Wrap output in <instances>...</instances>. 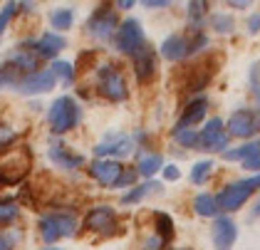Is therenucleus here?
Listing matches in <instances>:
<instances>
[{"mask_svg":"<svg viewBox=\"0 0 260 250\" xmlns=\"http://www.w3.org/2000/svg\"><path fill=\"white\" fill-rule=\"evenodd\" d=\"M32 166V154L25 144H18L8 154L0 156V189H10L25 181Z\"/></svg>","mask_w":260,"mask_h":250,"instance_id":"f257e3e1","label":"nucleus"},{"mask_svg":"<svg viewBox=\"0 0 260 250\" xmlns=\"http://www.w3.org/2000/svg\"><path fill=\"white\" fill-rule=\"evenodd\" d=\"M80 119H82L80 104H77L75 97H70V95L57 97L50 104V109H47V124H50V132L55 136L72 132L80 124Z\"/></svg>","mask_w":260,"mask_h":250,"instance_id":"f03ea898","label":"nucleus"},{"mask_svg":"<svg viewBox=\"0 0 260 250\" xmlns=\"http://www.w3.org/2000/svg\"><path fill=\"white\" fill-rule=\"evenodd\" d=\"M38 231H40L42 243L50 248L52 243H57L60 238H72L77 233V218L67 211H50L42 213L38 221Z\"/></svg>","mask_w":260,"mask_h":250,"instance_id":"7ed1b4c3","label":"nucleus"},{"mask_svg":"<svg viewBox=\"0 0 260 250\" xmlns=\"http://www.w3.org/2000/svg\"><path fill=\"white\" fill-rule=\"evenodd\" d=\"M191 30H193V27H191ZM206 42H208V38H206L203 33H199V27L193 30V38L174 33V35H169V38L161 42V55L166 59H171V62H179V59L188 57V55H193V52H199Z\"/></svg>","mask_w":260,"mask_h":250,"instance_id":"20e7f679","label":"nucleus"},{"mask_svg":"<svg viewBox=\"0 0 260 250\" xmlns=\"http://www.w3.org/2000/svg\"><path fill=\"white\" fill-rule=\"evenodd\" d=\"M97 92L109 102H124L129 97L126 79L117 70V65H112V62L100 65V70H97Z\"/></svg>","mask_w":260,"mask_h":250,"instance_id":"39448f33","label":"nucleus"},{"mask_svg":"<svg viewBox=\"0 0 260 250\" xmlns=\"http://www.w3.org/2000/svg\"><path fill=\"white\" fill-rule=\"evenodd\" d=\"M117 27H119V18H117L114 5H109V3L97 5L94 13L87 18V35H92L100 42H107L109 38H114Z\"/></svg>","mask_w":260,"mask_h":250,"instance_id":"423d86ee","label":"nucleus"},{"mask_svg":"<svg viewBox=\"0 0 260 250\" xmlns=\"http://www.w3.org/2000/svg\"><path fill=\"white\" fill-rule=\"evenodd\" d=\"M114 45H117V50H119V52L134 57L141 47L146 45V42H144V27H141L139 20L137 18H126L124 22H119L117 35H114Z\"/></svg>","mask_w":260,"mask_h":250,"instance_id":"0eeeda50","label":"nucleus"},{"mask_svg":"<svg viewBox=\"0 0 260 250\" xmlns=\"http://www.w3.org/2000/svg\"><path fill=\"white\" fill-rule=\"evenodd\" d=\"M84 228L92 233H100V235H114L119 231V218H117V211L107 203H100L94 208H89L87 215H84Z\"/></svg>","mask_w":260,"mask_h":250,"instance_id":"6e6552de","label":"nucleus"},{"mask_svg":"<svg viewBox=\"0 0 260 250\" xmlns=\"http://www.w3.org/2000/svg\"><path fill=\"white\" fill-rule=\"evenodd\" d=\"M255 189H258L255 178L236 181V183L225 186V189L218 193L216 206H218V208H223V211H236V208H240V206H243V203L253 196V191H255Z\"/></svg>","mask_w":260,"mask_h":250,"instance_id":"1a4fd4ad","label":"nucleus"},{"mask_svg":"<svg viewBox=\"0 0 260 250\" xmlns=\"http://www.w3.org/2000/svg\"><path fill=\"white\" fill-rule=\"evenodd\" d=\"M92 151H94L97 159H114V161H119V159H124V156H129L134 151V139L126 134H119V132H112V134L104 136V141H100Z\"/></svg>","mask_w":260,"mask_h":250,"instance_id":"9d476101","label":"nucleus"},{"mask_svg":"<svg viewBox=\"0 0 260 250\" xmlns=\"http://www.w3.org/2000/svg\"><path fill=\"white\" fill-rule=\"evenodd\" d=\"M121 171H124V164H121V161H114V159H94V161L87 166L89 178H94L104 189H114L117 181H119Z\"/></svg>","mask_w":260,"mask_h":250,"instance_id":"9b49d317","label":"nucleus"},{"mask_svg":"<svg viewBox=\"0 0 260 250\" xmlns=\"http://www.w3.org/2000/svg\"><path fill=\"white\" fill-rule=\"evenodd\" d=\"M260 129V114L253 109H238L233 112L228 119V134L240 136V139H248Z\"/></svg>","mask_w":260,"mask_h":250,"instance_id":"f8f14e48","label":"nucleus"},{"mask_svg":"<svg viewBox=\"0 0 260 250\" xmlns=\"http://www.w3.org/2000/svg\"><path fill=\"white\" fill-rule=\"evenodd\" d=\"M55 84H57V79L52 75V70H38V72L27 75L18 84V92L25 97H35V95H45V92L55 89Z\"/></svg>","mask_w":260,"mask_h":250,"instance_id":"ddd939ff","label":"nucleus"},{"mask_svg":"<svg viewBox=\"0 0 260 250\" xmlns=\"http://www.w3.org/2000/svg\"><path fill=\"white\" fill-rule=\"evenodd\" d=\"M199 146L206 149V151H223L228 146V134L223 132V121H220L218 116L211 119L203 127V132L199 134Z\"/></svg>","mask_w":260,"mask_h":250,"instance_id":"4468645a","label":"nucleus"},{"mask_svg":"<svg viewBox=\"0 0 260 250\" xmlns=\"http://www.w3.org/2000/svg\"><path fill=\"white\" fill-rule=\"evenodd\" d=\"M47 159H50L55 166L67 169V171H75V169L84 166V156L77 154V151H72V149H70L67 144H62V141H52V144H50Z\"/></svg>","mask_w":260,"mask_h":250,"instance_id":"2eb2a0df","label":"nucleus"},{"mask_svg":"<svg viewBox=\"0 0 260 250\" xmlns=\"http://www.w3.org/2000/svg\"><path fill=\"white\" fill-rule=\"evenodd\" d=\"M67 47V40L62 38V35H57V33H42L40 38H35V55L40 59H52L55 62V57L60 55L62 50Z\"/></svg>","mask_w":260,"mask_h":250,"instance_id":"dca6fc26","label":"nucleus"},{"mask_svg":"<svg viewBox=\"0 0 260 250\" xmlns=\"http://www.w3.org/2000/svg\"><path fill=\"white\" fill-rule=\"evenodd\" d=\"M134 75L139 79V84H146L156 77V52L149 45H144L134 55Z\"/></svg>","mask_w":260,"mask_h":250,"instance_id":"f3484780","label":"nucleus"},{"mask_svg":"<svg viewBox=\"0 0 260 250\" xmlns=\"http://www.w3.org/2000/svg\"><path fill=\"white\" fill-rule=\"evenodd\" d=\"M206 109H208V102L203 99V97H196V99H191L186 107H183V114H181L179 124H176V129L174 132H186V129H191V127H196L201 119L206 116Z\"/></svg>","mask_w":260,"mask_h":250,"instance_id":"a211bd4d","label":"nucleus"},{"mask_svg":"<svg viewBox=\"0 0 260 250\" xmlns=\"http://www.w3.org/2000/svg\"><path fill=\"white\" fill-rule=\"evenodd\" d=\"M236 235H238L236 223H233L228 215H218L216 223H213V243H216V248L228 250L233 243H236Z\"/></svg>","mask_w":260,"mask_h":250,"instance_id":"6ab92c4d","label":"nucleus"},{"mask_svg":"<svg viewBox=\"0 0 260 250\" xmlns=\"http://www.w3.org/2000/svg\"><path fill=\"white\" fill-rule=\"evenodd\" d=\"M211 65H213L211 59H206V62H201V65H191L188 82H186V89H188V92H201V89L213 79V67H211Z\"/></svg>","mask_w":260,"mask_h":250,"instance_id":"aec40b11","label":"nucleus"},{"mask_svg":"<svg viewBox=\"0 0 260 250\" xmlns=\"http://www.w3.org/2000/svg\"><path fill=\"white\" fill-rule=\"evenodd\" d=\"M18 215H20V201L13 196H3L0 198V231L13 228L10 223H15Z\"/></svg>","mask_w":260,"mask_h":250,"instance_id":"412c9836","label":"nucleus"},{"mask_svg":"<svg viewBox=\"0 0 260 250\" xmlns=\"http://www.w3.org/2000/svg\"><path fill=\"white\" fill-rule=\"evenodd\" d=\"M50 25L55 27L52 33H64V30H70L72 25H75V8H55L52 13H50Z\"/></svg>","mask_w":260,"mask_h":250,"instance_id":"4be33fe9","label":"nucleus"},{"mask_svg":"<svg viewBox=\"0 0 260 250\" xmlns=\"http://www.w3.org/2000/svg\"><path fill=\"white\" fill-rule=\"evenodd\" d=\"M154 191H161V186L156 183V181L139 183V186H134L132 191H126L124 196H121V203H124V206H129V203H139V201H144L149 193H154Z\"/></svg>","mask_w":260,"mask_h":250,"instance_id":"5701e85b","label":"nucleus"},{"mask_svg":"<svg viewBox=\"0 0 260 250\" xmlns=\"http://www.w3.org/2000/svg\"><path fill=\"white\" fill-rule=\"evenodd\" d=\"M223 156H225L228 161H248V159H253V156H260V139L258 141H248V144L236 146V149H228Z\"/></svg>","mask_w":260,"mask_h":250,"instance_id":"b1692460","label":"nucleus"},{"mask_svg":"<svg viewBox=\"0 0 260 250\" xmlns=\"http://www.w3.org/2000/svg\"><path fill=\"white\" fill-rule=\"evenodd\" d=\"M18 141H20V134L15 132V127L0 119V156L8 154L10 149H15Z\"/></svg>","mask_w":260,"mask_h":250,"instance_id":"393cba45","label":"nucleus"},{"mask_svg":"<svg viewBox=\"0 0 260 250\" xmlns=\"http://www.w3.org/2000/svg\"><path fill=\"white\" fill-rule=\"evenodd\" d=\"M161 166H164V159H161V154H144L139 156V164H137V173H141V176H154V173L159 171Z\"/></svg>","mask_w":260,"mask_h":250,"instance_id":"a878e982","label":"nucleus"},{"mask_svg":"<svg viewBox=\"0 0 260 250\" xmlns=\"http://www.w3.org/2000/svg\"><path fill=\"white\" fill-rule=\"evenodd\" d=\"M22 75L13 67V65H8L5 59L0 62V87H5V89H10V87H15L18 89V84L22 82Z\"/></svg>","mask_w":260,"mask_h":250,"instance_id":"bb28decb","label":"nucleus"},{"mask_svg":"<svg viewBox=\"0 0 260 250\" xmlns=\"http://www.w3.org/2000/svg\"><path fill=\"white\" fill-rule=\"evenodd\" d=\"M50 70H52L55 79H62L64 84H72L75 82V65L67 62V59H55Z\"/></svg>","mask_w":260,"mask_h":250,"instance_id":"cd10ccee","label":"nucleus"},{"mask_svg":"<svg viewBox=\"0 0 260 250\" xmlns=\"http://www.w3.org/2000/svg\"><path fill=\"white\" fill-rule=\"evenodd\" d=\"M154 221H156V235L161 238V243L174 240V221L166 213H154Z\"/></svg>","mask_w":260,"mask_h":250,"instance_id":"c85d7f7f","label":"nucleus"},{"mask_svg":"<svg viewBox=\"0 0 260 250\" xmlns=\"http://www.w3.org/2000/svg\"><path fill=\"white\" fill-rule=\"evenodd\" d=\"M193 208H196V213H199V215H216V211H218L216 198H213V196H208V193H201V196H196Z\"/></svg>","mask_w":260,"mask_h":250,"instance_id":"c756f323","label":"nucleus"},{"mask_svg":"<svg viewBox=\"0 0 260 250\" xmlns=\"http://www.w3.org/2000/svg\"><path fill=\"white\" fill-rule=\"evenodd\" d=\"M15 15H18V3H5L0 8V38L5 35V30L10 27V22H13Z\"/></svg>","mask_w":260,"mask_h":250,"instance_id":"7c9ffc66","label":"nucleus"},{"mask_svg":"<svg viewBox=\"0 0 260 250\" xmlns=\"http://www.w3.org/2000/svg\"><path fill=\"white\" fill-rule=\"evenodd\" d=\"M211 166H213L211 161H199V164L191 169V181H193V183H203L206 176L211 173Z\"/></svg>","mask_w":260,"mask_h":250,"instance_id":"2f4dec72","label":"nucleus"},{"mask_svg":"<svg viewBox=\"0 0 260 250\" xmlns=\"http://www.w3.org/2000/svg\"><path fill=\"white\" fill-rule=\"evenodd\" d=\"M206 3H191L188 5V20H191V25H193V30H196V22L201 25V18L206 15Z\"/></svg>","mask_w":260,"mask_h":250,"instance_id":"473e14b6","label":"nucleus"},{"mask_svg":"<svg viewBox=\"0 0 260 250\" xmlns=\"http://www.w3.org/2000/svg\"><path fill=\"white\" fill-rule=\"evenodd\" d=\"M233 18L231 15H225V13H218V15H213V27L218 30V33H231L233 30Z\"/></svg>","mask_w":260,"mask_h":250,"instance_id":"72a5a7b5","label":"nucleus"},{"mask_svg":"<svg viewBox=\"0 0 260 250\" xmlns=\"http://www.w3.org/2000/svg\"><path fill=\"white\" fill-rule=\"evenodd\" d=\"M137 166L134 169H129V166H124V171H121L119 181H117V186L114 189H126V186H134V181H137Z\"/></svg>","mask_w":260,"mask_h":250,"instance_id":"f704fd0d","label":"nucleus"},{"mask_svg":"<svg viewBox=\"0 0 260 250\" xmlns=\"http://www.w3.org/2000/svg\"><path fill=\"white\" fill-rule=\"evenodd\" d=\"M174 136L179 139V144H183V146H199V132L186 129V132H174Z\"/></svg>","mask_w":260,"mask_h":250,"instance_id":"c9c22d12","label":"nucleus"},{"mask_svg":"<svg viewBox=\"0 0 260 250\" xmlns=\"http://www.w3.org/2000/svg\"><path fill=\"white\" fill-rule=\"evenodd\" d=\"M179 176H181L179 166H174V164H169V166H164V178H166V181H176Z\"/></svg>","mask_w":260,"mask_h":250,"instance_id":"e433bc0d","label":"nucleus"},{"mask_svg":"<svg viewBox=\"0 0 260 250\" xmlns=\"http://www.w3.org/2000/svg\"><path fill=\"white\" fill-rule=\"evenodd\" d=\"M243 169H250V171H260V156H253V159L243 161Z\"/></svg>","mask_w":260,"mask_h":250,"instance_id":"4c0bfd02","label":"nucleus"},{"mask_svg":"<svg viewBox=\"0 0 260 250\" xmlns=\"http://www.w3.org/2000/svg\"><path fill=\"white\" fill-rule=\"evenodd\" d=\"M248 30H250V33H258L260 30V13L250 15V20H248Z\"/></svg>","mask_w":260,"mask_h":250,"instance_id":"58836bf2","label":"nucleus"},{"mask_svg":"<svg viewBox=\"0 0 260 250\" xmlns=\"http://www.w3.org/2000/svg\"><path fill=\"white\" fill-rule=\"evenodd\" d=\"M144 5H146V8H166L169 3H166V0H159V3H156V0H146Z\"/></svg>","mask_w":260,"mask_h":250,"instance_id":"ea45409f","label":"nucleus"},{"mask_svg":"<svg viewBox=\"0 0 260 250\" xmlns=\"http://www.w3.org/2000/svg\"><path fill=\"white\" fill-rule=\"evenodd\" d=\"M117 8L119 10H129V8H134V3L132 0H121V3H117Z\"/></svg>","mask_w":260,"mask_h":250,"instance_id":"a19ab883","label":"nucleus"},{"mask_svg":"<svg viewBox=\"0 0 260 250\" xmlns=\"http://www.w3.org/2000/svg\"><path fill=\"white\" fill-rule=\"evenodd\" d=\"M253 213H255V215H260V201H258V206H255V211H253Z\"/></svg>","mask_w":260,"mask_h":250,"instance_id":"79ce46f5","label":"nucleus"},{"mask_svg":"<svg viewBox=\"0 0 260 250\" xmlns=\"http://www.w3.org/2000/svg\"><path fill=\"white\" fill-rule=\"evenodd\" d=\"M255 183H258V186H260V173H258V176H255Z\"/></svg>","mask_w":260,"mask_h":250,"instance_id":"37998d69","label":"nucleus"},{"mask_svg":"<svg viewBox=\"0 0 260 250\" xmlns=\"http://www.w3.org/2000/svg\"><path fill=\"white\" fill-rule=\"evenodd\" d=\"M42 250H60V248H42Z\"/></svg>","mask_w":260,"mask_h":250,"instance_id":"c03bdc74","label":"nucleus"}]
</instances>
